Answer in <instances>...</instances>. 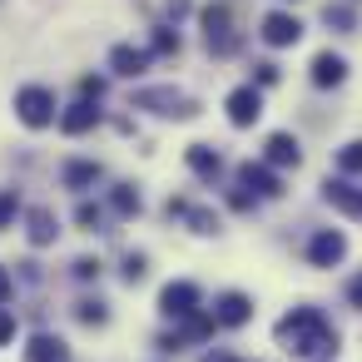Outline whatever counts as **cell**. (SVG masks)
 <instances>
[{
	"mask_svg": "<svg viewBox=\"0 0 362 362\" xmlns=\"http://www.w3.org/2000/svg\"><path fill=\"white\" fill-rule=\"evenodd\" d=\"M278 347L293 357H327L337 352V332L317 308H293L288 317H278Z\"/></svg>",
	"mask_w": 362,
	"mask_h": 362,
	"instance_id": "obj_1",
	"label": "cell"
},
{
	"mask_svg": "<svg viewBox=\"0 0 362 362\" xmlns=\"http://www.w3.org/2000/svg\"><path fill=\"white\" fill-rule=\"evenodd\" d=\"M134 110H149V115H164V119H194L199 115V100H189L174 85H154V90H139L134 95Z\"/></svg>",
	"mask_w": 362,
	"mask_h": 362,
	"instance_id": "obj_2",
	"label": "cell"
},
{
	"mask_svg": "<svg viewBox=\"0 0 362 362\" xmlns=\"http://www.w3.org/2000/svg\"><path fill=\"white\" fill-rule=\"evenodd\" d=\"M16 115H21V124H30V129L55 124V95H50L45 85H25V90L16 95Z\"/></svg>",
	"mask_w": 362,
	"mask_h": 362,
	"instance_id": "obj_3",
	"label": "cell"
},
{
	"mask_svg": "<svg viewBox=\"0 0 362 362\" xmlns=\"http://www.w3.org/2000/svg\"><path fill=\"white\" fill-rule=\"evenodd\" d=\"M199 303H204V293H199V283H189V278L164 283V293H159V313H164V317H174V322L194 317V313H199Z\"/></svg>",
	"mask_w": 362,
	"mask_h": 362,
	"instance_id": "obj_4",
	"label": "cell"
},
{
	"mask_svg": "<svg viewBox=\"0 0 362 362\" xmlns=\"http://www.w3.org/2000/svg\"><path fill=\"white\" fill-rule=\"evenodd\" d=\"M204 40H209L214 55H233V50H238L233 21H228V6H209V11H204Z\"/></svg>",
	"mask_w": 362,
	"mask_h": 362,
	"instance_id": "obj_5",
	"label": "cell"
},
{
	"mask_svg": "<svg viewBox=\"0 0 362 362\" xmlns=\"http://www.w3.org/2000/svg\"><path fill=\"white\" fill-rule=\"evenodd\" d=\"M258 115H263L258 85H238V90L228 95V124H233V129H248V124H258Z\"/></svg>",
	"mask_w": 362,
	"mask_h": 362,
	"instance_id": "obj_6",
	"label": "cell"
},
{
	"mask_svg": "<svg viewBox=\"0 0 362 362\" xmlns=\"http://www.w3.org/2000/svg\"><path fill=\"white\" fill-rule=\"evenodd\" d=\"M342 253H347V238H342L337 228H317L313 243H308V263H313V268H337Z\"/></svg>",
	"mask_w": 362,
	"mask_h": 362,
	"instance_id": "obj_7",
	"label": "cell"
},
{
	"mask_svg": "<svg viewBox=\"0 0 362 362\" xmlns=\"http://www.w3.org/2000/svg\"><path fill=\"white\" fill-rule=\"evenodd\" d=\"M273 50H283V45H298L303 40V21L298 16H288V11H273V16H263V30H258Z\"/></svg>",
	"mask_w": 362,
	"mask_h": 362,
	"instance_id": "obj_8",
	"label": "cell"
},
{
	"mask_svg": "<svg viewBox=\"0 0 362 362\" xmlns=\"http://www.w3.org/2000/svg\"><path fill=\"white\" fill-rule=\"evenodd\" d=\"M209 317H214L218 327H243V322L253 317V298H248V293H218Z\"/></svg>",
	"mask_w": 362,
	"mask_h": 362,
	"instance_id": "obj_9",
	"label": "cell"
},
{
	"mask_svg": "<svg viewBox=\"0 0 362 362\" xmlns=\"http://www.w3.org/2000/svg\"><path fill=\"white\" fill-rule=\"evenodd\" d=\"M238 184L253 189V199H278V194H283V179H278L268 164H253V159L238 169Z\"/></svg>",
	"mask_w": 362,
	"mask_h": 362,
	"instance_id": "obj_10",
	"label": "cell"
},
{
	"mask_svg": "<svg viewBox=\"0 0 362 362\" xmlns=\"http://www.w3.org/2000/svg\"><path fill=\"white\" fill-rule=\"evenodd\" d=\"M263 164H268V169H298V164H303L298 139H293V134H268V144H263Z\"/></svg>",
	"mask_w": 362,
	"mask_h": 362,
	"instance_id": "obj_11",
	"label": "cell"
},
{
	"mask_svg": "<svg viewBox=\"0 0 362 362\" xmlns=\"http://www.w3.org/2000/svg\"><path fill=\"white\" fill-rule=\"evenodd\" d=\"M342 80H347V60H342V55H332V50L313 55V85H317V90H332V85H342Z\"/></svg>",
	"mask_w": 362,
	"mask_h": 362,
	"instance_id": "obj_12",
	"label": "cell"
},
{
	"mask_svg": "<svg viewBox=\"0 0 362 362\" xmlns=\"http://www.w3.org/2000/svg\"><path fill=\"white\" fill-rule=\"evenodd\" d=\"M322 199H327L332 209H342V214L362 218V189H352L347 179H327V184H322Z\"/></svg>",
	"mask_w": 362,
	"mask_h": 362,
	"instance_id": "obj_13",
	"label": "cell"
},
{
	"mask_svg": "<svg viewBox=\"0 0 362 362\" xmlns=\"http://www.w3.org/2000/svg\"><path fill=\"white\" fill-rule=\"evenodd\" d=\"M110 65H115V75L134 80V75H144V70H149V50H134V45H115V50H110Z\"/></svg>",
	"mask_w": 362,
	"mask_h": 362,
	"instance_id": "obj_14",
	"label": "cell"
},
{
	"mask_svg": "<svg viewBox=\"0 0 362 362\" xmlns=\"http://www.w3.org/2000/svg\"><path fill=\"white\" fill-rule=\"evenodd\" d=\"M100 124V110H95V100H80V105H70L65 115H60V129L65 134H90Z\"/></svg>",
	"mask_w": 362,
	"mask_h": 362,
	"instance_id": "obj_15",
	"label": "cell"
},
{
	"mask_svg": "<svg viewBox=\"0 0 362 362\" xmlns=\"http://www.w3.org/2000/svg\"><path fill=\"white\" fill-rule=\"evenodd\" d=\"M70 352H65V342L55 337V332H35L30 337V347H25V362H65Z\"/></svg>",
	"mask_w": 362,
	"mask_h": 362,
	"instance_id": "obj_16",
	"label": "cell"
},
{
	"mask_svg": "<svg viewBox=\"0 0 362 362\" xmlns=\"http://www.w3.org/2000/svg\"><path fill=\"white\" fill-rule=\"evenodd\" d=\"M189 169L199 174V179H218V169H223V159H218V149L214 144H189Z\"/></svg>",
	"mask_w": 362,
	"mask_h": 362,
	"instance_id": "obj_17",
	"label": "cell"
},
{
	"mask_svg": "<svg viewBox=\"0 0 362 362\" xmlns=\"http://www.w3.org/2000/svg\"><path fill=\"white\" fill-rule=\"evenodd\" d=\"M100 164L95 159H70L65 164V189H90V184H100Z\"/></svg>",
	"mask_w": 362,
	"mask_h": 362,
	"instance_id": "obj_18",
	"label": "cell"
},
{
	"mask_svg": "<svg viewBox=\"0 0 362 362\" xmlns=\"http://www.w3.org/2000/svg\"><path fill=\"white\" fill-rule=\"evenodd\" d=\"M55 233H60L55 228V214L50 209H30V243L45 248V243H55Z\"/></svg>",
	"mask_w": 362,
	"mask_h": 362,
	"instance_id": "obj_19",
	"label": "cell"
},
{
	"mask_svg": "<svg viewBox=\"0 0 362 362\" xmlns=\"http://www.w3.org/2000/svg\"><path fill=\"white\" fill-rule=\"evenodd\" d=\"M110 204H115L119 218H129V214H139V189H134V184H119V189L110 194Z\"/></svg>",
	"mask_w": 362,
	"mask_h": 362,
	"instance_id": "obj_20",
	"label": "cell"
},
{
	"mask_svg": "<svg viewBox=\"0 0 362 362\" xmlns=\"http://www.w3.org/2000/svg\"><path fill=\"white\" fill-rule=\"evenodd\" d=\"M75 317L90 322V327H100V322H110V308H105L100 298H80V303H75Z\"/></svg>",
	"mask_w": 362,
	"mask_h": 362,
	"instance_id": "obj_21",
	"label": "cell"
},
{
	"mask_svg": "<svg viewBox=\"0 0 362 362\" xmlns=\"http://www.w3.org/2000/svg\"><path fill=\"white\" fill-rule=\"evenodd\" d=\"M337 169L342 174H362V139H352V144L337 149Z\"/></svg>",
	"mask_w": 362,
	"mask_h": 362,
	"instance_id": "obj_22",
	"label": "cell"
},
{
	"mask_svg": "<svg viewBox=\"0 0 362 362\" xmlns=\"http://www.w3.org/2000/svg\"><path fill=\"white\" fill-rule=\"evenodd\" d=\"M16 214H21V194L16 189H0V233L16 223Z\"/></svg>",
	"mask_w": 362,
	"mask_h": 362,
	"instance_id": "obj_23",
	"label": "cell"
},
{
	"mask_svg": "<svg viewBox=\"0 0 362 362\" xmlns=\"http://www.w3.org/2000/svg\"><path fill=\"white\" fill-rule=\"evenodd\" d=\"M149 273V258L144 253H124V283H139Z\"/></svg>",
	"mask_w": 362,
	"mask_h": 362,
	"instance_id": "obj_24",
	"label": "cell"
},
{
	"mask_svg": "<svg viewBox=\"0 0 362 362\" xmlns=\"http://www.w3.org/2000/svg\"><path fill=\"white\" fill-rule=\"evenodd\" d=\"M322 21H327V25H337V30H352V25H357L347 6H327V11H322Z\"/></svg>",
	"mask_w": 362,
	"mask_h": 362,
	"instance_id": "obj_25",
	"label": "cell"
},
{
	"mask_svg": "<svg viewBox=\"0 0 362 362\" xmlns=\"http://www.w3.org/2000/svg\"><path fill=\"white\" fill-rule=\"evenodd\" d=\"M100 218H105V214H100V204H80V209H75V223H80V228H90V233L100 228Z\"/></svg>",
	"mask_w": 362,
	"mask_h": 362,
	"instance_id": "obj_26",
	"label": "cell"
},
{
	"mask_svg": "<svg viewBox=\"0 0 362 362\" xmlns=\"http://www.w3.org/2000/svg\"><path fill=\"white\" fill-rule=\"evenodd\" d=\"M154 55H179V35L174 30H154Z\"/></svg>",
	"mask_w": 362,
	"mask_h": 362,
	"instance_id": "obj_27",
	"label": "cell"
},
{
	"mask_svg": "<svg viewBox=\"0 0 362 362\" xmlns=\"http://www.w3.org/2000/svg\"><path fill=\"white\" fill-rule=\"evenodd\" d=\"M16 337V308H0V347Z\"/></svg>",
	"mask_w": 362,
	"mask_h": 362,
	"instance_id": "obj_28",
	"label": "cell"
},
{
	"mask_svg": "<svg viewBox=\"0 0 362 362\" xmlns=\"http://www.w3.org/2000/svg\"><path fill=\"white\" fill-rule=\"evenodd\" d=\"M253 80H258V85H278V65H273V60H258V65H253Z\"/></svg>",
	"mask_w": 362,
	"mask_h": 362,
	"instance_id": "obj_29",
	"label": "cell"
},
{
	"mask_svg": "<svg viewBox=\"0 0 362 362\" xmlns=\"http://www.w3.org/2000/svg\"><path fill=\"white\" fill-rule=\"evenodd\" d=\"M80 95H85V100H100V95H105V80H100V75H85V80H80Z\"/></svg>",
	"mask_w": 362,
	"mask_h": 362,
	"instance_id": "obj_30",
	"label": "cell"
},
{
	"mask_svg": "<svg viewBox=\"0 0 362 362\" xmlns=\"http://www.w3.org/2000/svg\"><path fill=\"white\" fill-rule=\"evenodd\" d=\"M75 278H80V283L100 278V258H80V263H75Z\"/></svg>",
	"mask_w": 362,
	"mask_h": 362,
	"instance_id": "obj_31",
	"label": "cell"
},
{
	"mask_svg": "<svg viewBox=\"0 0 362 362\" xmlns=\"http://www.w3.org/2000/svg\"><path fill=\"white\" fill-rule=\"evenodd\" d=\"M11 298H16V278H11L6 268H0V308H6Z\"/></svg>",
	"mask_w": 362,
	"mask_h": 362,
	"instance_id": "obj_32",
	"label": "cell"
},
{
	"mask_svg": "<svg viewBox=\"0 0 362 362\" xmlns=\"http://www.w3.org/2000/svg\"><path fill=\"white\" fill-rule=\"evenodd\" d=\"M347 303H352V308H357V313H362V273H357V278H352V283H347Z\"/></svg>",
	"mask_w": 362,
	"mask_h": 362,
	"instance_id": "obj_33",
	"label": "cell"
},
{
	"mask_svg": "<svg viewBox=\"0 0 362 362\" xmlns=\"http://www.w3.org/2000/svg\"><path fill=\"white\" fill-rule=\"evenodd\" d=\"M169 16L179 21V16H189V0H169Z\"/></svg>",
	"mask_w": 362,
	"mask_h": 362,
	"instance_id": "obj_34",
	"label": "cell"
},
{
	"mask_svg": "<svg viewBox=\"0 0 362 362\" xmlns=\"http://www.w3.org/2000/svg\"><path fill=\"white\" fill-rule=\"evenodd\" d=\"M218 362H243V357H218Z\"/></svg>",
	"mask_w": 362,
	"mask_h": 362,
	"instance_id": "obj_35",
	"label": "cell"
}]
</instances>
